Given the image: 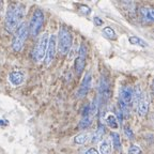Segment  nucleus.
Here are the masks:
<instances>
[{
    "instance_id": "bb28decb",
    "label": "nucleus",
    "mask_w": 154,
    "mask_h": 154,
    "mask_svg": "<svg viewBox=\"0 0 154 154\" xmlns=\"http://www.w3.org/2000/svg\"><path fill=\"white\" fill-rule=\"evenodd\" d=\"M93 23H94V25H95V26H97V27L103 26V19H101L100 17H97V16H95L93 18Z\"/></svg>"
},
{
    "instance_id": "39448f33",
    "label": "nucleus",
    "mask_w": 154,
    "mask_h": 154,
    "mask_svg": "<svg viewBox=\"0 0 154 154\" xmlns=\"http://www.w3.org/2000/svg\"><path fill=\"white\" fill-rule=\"evenodd\" d=\"M48 40H49V35H48L47 32H44L38 38V41H36V44L33 49V57L35 60L41 61L45 58L46 49H47V45H48Z\"/></svg>"
},
{
    "instance_id": "f3484780",
    "label": "nucleus",
    "mask_w": 154,
    "mask_h": 154,
    "mask_svg": "<svg viewBox=\"0 0 154 154\" xmlns=\"http://www.w3.org/2000/svg\"><path fill=\"white\" fill-rule=\"evenodd\" d=\"M128 41H130L131 44L133 45H137V46H141V47H147L148 43L146 41H143L141 38L139 36H136V35H132L128 38Z\"/></svg>"
},
{
    "instance_id": "a211bd4d",
    "label": "nucleus",
    "mask_w": 154,
    "mask_h": 154,
    "mask_svg": "<svg viewBox=\"0 0 154 154\" xmlns=\"http://www.w3.org/2000/svg\"><path fill=\"white\" fill-rule=\"evenodd\" d=\"M89 139V134L88 133H82V134L77 135L74 138V142L77 144H85Z\"/></svg>"
},
{
    "instance_id": "0eeeda50",
    "label": "nucleus",
    "mask_w": 154,
    "mask_h": 154,
    "mask_svg": "<svg viewBox=\"0 0 154 154\" xmlns=\"http://www.w3.org/2000/svg\"><path fill=\"white\" fill-rule=\"evenodd\" d=\"M86 58H87V46L85 44H82L78 49V57L76 58L75 61V70L76 74L80 75L85 70L86 66Z\"/></svg>"
},
{
    "instance_id": "1a4fd4ad",
    "label": "nucleus",
    "mask_w": 154,
    "mask_h": 154,
    "mask_svg": "<svg viewBox=\"0 0 154 154\" xmlns=\"http://www.w3.org/2000/svg\"><path fill=\"white\" fill-rule=\"evenodd\" d=\"M91 85H92V74L91 73H87L86 76L84 77L82 84H80L79 88L76 92V97L78 99H82L88 94L89 90L91 89Z\"/></svg>"
},
{
    "instance_id": "423d86ee",
    "label": "nucleus",
    "mask_w": 154,
    "mask_h": 154,
    "mask_svg": "<svg viewBox=\"0 0 154 154\" xmlns=\"http://www.w3.org/2000/svg\"><path fill=\"white\" fill-rule=\"evenodd\" d=\"M110 96V84H109L108 78L106 76H102L99 85V101L100 104L102 102H106Z\"/></svg>"
},
{
    "instance_id": "20e7f679",
    "label": "nucleus",
    "mask_w": 154,
    "mask_h": 154,
    "mask_svg": "<svg viewBox=\"0 0 154 154\" xmlns=\"http://www.w3.org/2000/svg\"><path fill=\"white\" fill-rule=\"evenodd\" d=\"M44 24V13L42 10H35L32 14L30 23L28 25V32L31 36H36L41 31L42 26Z\"/></svg>"
},
{
    "instance_id": "c85d7f7f",
    "label": "nucleus",
    "mask_w": 154,
    "mask_h": 154,
    "mask_svg": "<svg viewBox=\"0 0 154 154\" xmlns=\"http://www.w3.org/2000/svg\"><path fill=\"white\" fill-rule=\"evenodd\" d=\"M2 5H3L2 1H0V13H1V11H2Z\"/></svg>"
},
{
    "instance_id": "f257e3e1",
    "label": "nucleus",
    "mask_w": 154,
    "mask_h": 154,
    "mask_svg": "<svg viewBox=\"0 0 154 154\" xmlns=\"http://www.w3.org/2000/svg\"><path fill=\"white\" fill-rule=\"evenodd\" d=\"M26 7L23 3H12L8 8L7 15H5V30L9 32H13L16 28L22 24V20L25 16Z\"/></svg>"
},
{
    "instance_id": "5701e85b",
    "label": "nucleus",
    "mask_w": 154,
    "mask_h": 154,
    "mask_svg": "<svg viewBox=\"0 0 154 154\" xmlns=\"http://www.w3.org/2000/svg\"><path fill=\"white\" fill-rule=\"evenodd\" d=\"M100 105V101H99V97H96V99L93 100L92 104L90 105V113L91 115H95L97 112V107Z\"/></svg>"
},
{
    "instance_id": "aec40b11",
    "label": "nucleus",
    "mask_w": 154,
    "mask_h": 154,
    "mask_svg": "<svg viewBox=\"0 0 154 154\" xmlns=\"http://www.w3.org/2000/svg\"><path fill=\"white\" fill-rule=\"evenodd\" d=\"M132 90H133V101L138 103V101H139V100L141 99V96L143 95L141 88H140V86H135V88Z\"/></svg>"
},
{
    "instance_id": "b1692460",
    "label": "nucleus",
    "mask_w": 154,
    "mask_h": 154,
    "mask_svg": "<svg viewBox=\"0 0 154 154\" xmlns=\"http://www.w3.org/2000/svg\"><path fill=\"white\" fill-rule=\"evenodd\" d=\"M128 154H142V151L138 146L136 144H132L128 149Z\"/></svg>"
},
{
    "instance_id": "4468645a",
    "label": "nucleus",
    "mask_w": 154,
    "mask_h": 154,
    "mask_svg": "<svg viewBox=\"0 0 154 154\" xmlns=\"http://www.w3.org/2000/svg\"><path fill=\"white\" fill-rule=\"evenodd\" d=\"M104 134H105V126L100 123L99 126H97V130L95 131V133H94L93 136H92L91 142H92V143H96V142H99L100 140L103 138Z\"/></svg>"
},
{
    "instance_id": "9d476101",
    "label": "nucleus",
    "mask_w": 154,
    "mask_h": 154,
    "mask_svg": "<svg viewBox=\"0 0 154 154\" xmlns=\"http://www.w3.org/2000/svg\"><path fill=\"white\" fill-rule=\"evenodd\" d=\"M120 102L123 103L124 105H126L128 107V105H131L133 102V90L131 87L125 86L121 88L120 91Z\"/></svg>"
},
{
    "instance_id": "a878e982",
    "label": "nucleus",
    "mask_w": 154,
    "mask_h": 154,
    "mask_svg": "<svg viewBox=\"0 0 154 154\" xmlns=\"http://www.w3.org/2000/svg\"><path fill=\"white\" fill-rule=\"evenodd\" d=\"M79 10L80 12H82V14L85 15H89L90 13H91V10H90L89 7H87V5H79Z\"/></svg>"
},
{
    "instance_id": "6e6552de",
    "label": "nucleus",
    "mask_w": 154,
    "mask_h": 154,
    "mask_svg": "<svg viewBox=\"0 0 154 154\" xmlns=\"http://www.w3.org/2000/svg\"><path fill=\"white\" fill-rule=\"evenodd\" d=\"M56 51H57V38L56 35L51 34V36L48 40V45L47 49H46V55H45V64L49 65L55 59Z\"/></svg>"
},
{
    "instance_id": "6ab92c4d",
    "label": "nucleus",
    "mask_w": 154,
    "mask_h": 154,
    "mask_svg": "<svg viewBox=\"0 0 154 154\" xmlns=\"http://www.w3.org/2000/svg\"><path fill=\"white\" fill-rule=\"evenodd\" d=\"M106 122H107V124H108L109 128H113V130H116V128H118V121H117V119H116V117L113 115H108L107 117H106Z\"/></svg>"
},
{
    "instance_id": "9b49d317",
    "label": "nucleus",
    "mask_w": 154,
    "mask_h": 154,
    "mask_svg": "<svg viewBox=\"0 0 154 154\" xmlns=\"http://www.w3.org/2000/svg\"><path fill=\"white\" fill-rule=\"evenodd\" d=\"M9 80L13 86H19L25 80V75L20 71H13L9 74Z\"/></svg>"
},
{
    "instance_id": "2eb2a0df",
    "label": "nucleus",
    "mask_w": 154,
    "mask_h": 154,
    "mask_svg": "<svg viewBox=\"0 0 154 154\" xmlns=\"http://www.w3.org/2000/svg\"><path fill=\"white\" fill-rule=\"evenodd\" d=\"M111 150V142L109 138H105L100 143V152L101 154H109Z\"/></svg>"
},
{
    "instance_id": "cd10ccee",
    "label": "nucleus",
    "mask_w": 154,
    "mask_h": 154,
    "mask_svg": "<svg viewBox=\"0 0 154 154\" xmlns=\"http://www.w3.org/2000/svg\"><path fill=\"white\" fill-rule=\"evenodd\" d=\"M85 154H100V153H99V151H97L96 149H94V148H90Z\"/></svg>"
},
{
    "instance_id": "7ed1b4c3",
    "label": "nucleus",
    "mask_w": 154,
    "mask_h": 154,
    "mask_svg": "<svg viewBox=\"0 0 154 154\" xmlns=\"http://www.w3.org/2000/svg\"><path fill=\"white\" fill-rule=\"evenodd\" d=\"M28 25L26 23H22L18 27L16 28V31L13 36L12 40V47L14 49V51L18 53V51H22L23 46H24L25 42L27 40V36H28Z\"/></svg>"
},
{
    "instance_id": "393cba45",
    "label": "nucleus",
    "mask_w": 154,
    "mask_h": 154,
    "mask_svg": "<svg viewBox=\"0 0 154 154\" xmlns=\"http://www.w3.org/2000/svg\"><path fill=\"white\" fill-rule=\"evenodd\" d=\"M124 134L126 137H128V139H134V133H133V131L128 126L124 128Z\"/></svg>"
},
{
    "instance_id": "f8f14e48",
    "label": "nucleus",
    "mask_w": 154,
    "mask_h": 154,
    "mask_svg": "<svg viewBox=\"0 0 154 154\" xmlns=\"http://www.w3.org/2000/svg\"><path fill=\"white\" fill-rule=\"evenodd\" d=\"M139 14L143 22L152 23L154 20V14H153V10H152V8L142 7L141 9L139 10Z\"/></svg>"
},
{
    "instance_id": "412c9836",
    "label": "nucleus",
    "mask_w": 154,
    "mask_h": 154,
    "mask_svg": "<svg viewBox=\"0 0 154 154\" xmlns=\"http://www.w3.org/2000/svg\"><path fill=\"white\" fill-rule=\"evenodd\" d=\"M103 33L105 34L108 38H111V40H115V38H117L116 31L111 28V27H105V28L103 29Z\"/></svg>"
},
{
    "instance_id": "f03ea898",
    "label": "nucleus",
    "mask_w": 154,
    "mask_h": 154,
    "mask_svg": "<svg viewBox=\"0 0 154 154\" xmlns=\"http://www.w3.org/2000/svg\"><path fill=\"white\" fill-rule=\"evenodd\" d=\"M73 44V35L71 31L65 26H62L59 29L58 33V51L61 55H66L70 51Z\"/></svg>"
},
{
    "instance_id": "ddd939ff",
    "label": "nucleus",
    "mask_w": 154,
    "mask_h": 154,
    "mask_svg": "<svg viewBox=\"0 0 154 154\" xmlns=\"http://www.w3.org/2000/svg\"><path fill=\"white\" fill-rule=\"evenodd\" d=\"M148 111H149V101H148L147 96L143 94L141 99L138 101V113L143 117L147 115Z\"/></svg>"
},
{
    "instance_id": "dca6fc26",
    "label": "nucleus",
    "mask_w": 154,
    "mask_h": 154,
    "mask_svg": "<svg viewBox=\"0 0 154 154\" xmlns=\"http://www.w3.org/2000/svg\"><path fill=\"white\" fill-rule=\"evenodd\" d=\"M111 142H112V147L115 148V150H121V137L118 133H111L110 134Z\"/></svg>"
},
{
    "instance_id": "4be33fe9",
    "label": "nucleus",
    "mask_w": 154,
    "mask_h": 154,
    "mask_svg": "<svg viewBox=\"0 0 154 154\" xmlns=\"http://www.w3.org/2000/svg\"><path fill=\"white\" fill-rule=\"evenodd\" d=\"M91 123H92V120L89 116H88V117H84V119L79 122V128H82V130L88 128L90 125H91Z\"/></svg>"
}]
</instances>
